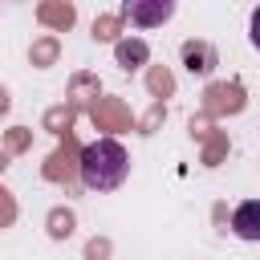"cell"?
Segmentation results:
<instances>
[{"label": "cell", "mask_w": 260, "mask_h": 260, "mask_svg": "<svg viewBox=\"0 0 260 260\" xmlns=\"http://www.w3.org/2000/svg\"><path fill=\"white\" fill-rule=\"evenodd\" d=\"M77 167H81V183H85L89 191H114V187L126 183L130 154H126L122 142L98 138V142H89V146L81 150V162H77Z\"/></svg>", "instance_id": "obj_1"}, {"label": "cell", "mask_w": 260, "mask_h": 260, "mask_svg": "<svg viewBox=\"0 0 260 260\" xmlns=\"http://www.w3.org/2000/svg\"><path fill=\"white\" fill-rule=\"evenodd\" d=\"M171 12H175L171 0H130V4H126L130 24H138V28H154V24L171 20Z\"/></svg>", "instance_id": "obj_2"}, {"label": "cell", "mask_w": 260, "mask_h": 260, "mask_svg": "<svg viewBox=\"0 0 260 260\" xmlns=\"http://www.w3.org/2000/svg\"><path fill=\"white\" fill-rule=\"evenodd\" d=\"M232 232L240 240H260V199H248L232 211Z\"/></svg>", "instance_id": "obj_3"}, {"label": "cell", "mask_w": 260, "mask_h": 260, "mask_svg": "<svg viewBox=\"0 0 260 260\" xmlns=\"http://www.w3.org/2000/svg\"><path fill=\"white\" fill-rule=\"evenodd\" d=\"M114 53H118V65H122V69H138V65L150 57L142 41H118V49H114Z\"/></svg>", "instance_id": "obj_4"}, {"label": "cell", "mask_w": 260, "mask_h": 260, "mask_svg": "<svg viewBox=\"0 0 260 260\" xmlns=\"http://www.w3.org/2000/svg\"><path fill=\"white\" fill-rule=\"evenodd\" d=\"M248 37H252V45L260 49V4L252 8V20H248Z\"/></svg>", "instance_id": "obj_5"}]
</instances>
